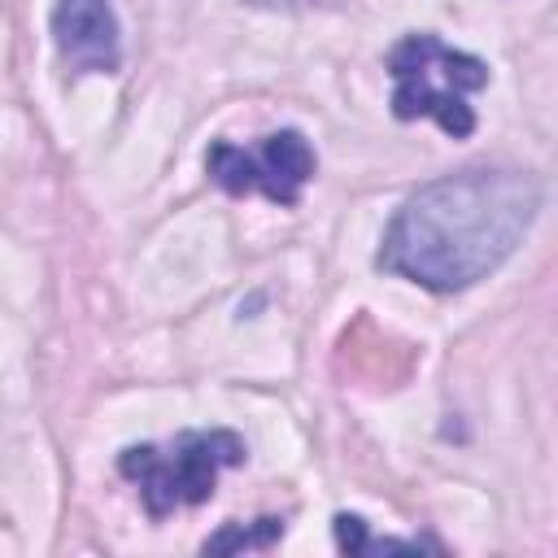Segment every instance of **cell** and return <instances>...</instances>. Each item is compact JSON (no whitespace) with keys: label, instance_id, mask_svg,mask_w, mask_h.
<instances>
[{"label":"cell","instance_id":"6da1fadb","mask_svg":"<svg viewBox=\"0 0 558 558\" xmlns=\"http://www.w3.org/2000/svg\"><path fill=\"white\" fill-rule=\"evenodd\" d=\"M541 183L510 166H466L418 187L384 231L379 266L427 288L462 292L488 279L527 235Z\"/></svg>","mask_w":558,"mask_h":558},{"label":"cell","instance_id":"7a4b0ae2","mask_svg":"<svg viewBox=\"0 0 558 558\" xmlns=\"http://www.w3.org/2000/svg\"><path fill=\"white\" fill-rule=\"evenodd\" d=\"M244 462V440L235 432H183L170 453L157 445H131L118 458V471L126 480H140V497L148 514H170L179 501L201 506L214 497L218 466H240Z\"/></svg>","mask_w":558,"mask_h":558},{"label":"cell","instance_id":"3957f363","mask_svg":"<svg viewBox=\"0 0 558 558\" xmlns=\"http://www.w3.org/2000/svg\"><path fill=\"white\" fill-rule=\"evenodd\" d=\"M52 39L74 74H109L118 70L122 39L109 0H57L52 4Z\"/></svg>","mask_w":558,"mask_h":558},{"label":"cell","instance_id":"277c9868","mask_svg":"<svg viewBox=\"0 0 558 558\" xmlns=\"http://www.w3.org/2000/svg\"><path fill=\"white\" fill-rule=\"evenodd\" d=\"M262 192L279 205H296L301 183L314 179V148L301 131H275L262 144Z\"/></svg>","mask_w":558,"mask_h":558},{"label":"cell","instance_id":"5b68a950","mask_svg":"<svg viewBox=\"0 0 558 558\" xmlns=\"http://www.w3.org/2000/svg\"><path fill=\"white\" fill-rule=\"evenodd\" d=\"M205 166H209L214 183L222 192H231V196H248V192L262 187V166L244 148H235V144H214L205 153Z\"/></svg>","mask_w":558,"mask_h":558},{"label":"cell","instance_id":"8992f818","mask_svg":"<svg viewBox=\"0 0 558 558\" xmlns=\"http://www.w3.org/2000/svg\"><path fill=\"white\" fill-rule=\"evenodd\" d=\"M275 536H283V519H257V527L231 523L218 536L205 541V554H231V549H253V545H270Z\"/></svg>","mask_w":558,"mask_h":558},{"label":"cell","instance_id":"52a82bcc","mask_svg":"<svg viewBox=\"0 0 558 558\" xmlns=\"http://www.w3.org/2000/svg\"><path fill=\"white\" fill-rule=\"evenodd\" d=\"M436 52H440V39L436 35H405L392 52H388V74L392 78H405V74H423L432 61H436Z\"/></svg>","mask_w":558,"mask_h":558},{"label":"cell","instance_id":"ba28073f","mask_svg":"<svg viewBox=\"0 0 558 558\" xmlns=\"http://www.w3.org/2000/svg\"><path fill=\"white\" fill-rule=\"evenodd\" d=\"M432 118H436L440 131L453 135V140H466V135L475 131V113H471V105L462 100V92H436V100H432Z\"/></svg>","mask_w":558,"mask_h":558},{"label":"cell","instance_id":"9c48e42d","mask_svg":"<svg viewBox=\"0 0 558 558\" xmlns=\"http://www.w3.org/2000/svg\"><path fill=\"white\" fill-rule=\"evenodd\" d=\"M436 61L445 65V78H449L453 92H475V87L488 83V65H484L480 57H471V52H449V48H440Z\"/></svg>","mask_w":558,"mask_h":558},{"label":"cell","instance_id":"30bf717a","mask_svg":"<svg viewBox=\"0 0 558 558\" xmlns=\"http://www.w3.org/2000/svg\"><path fill=\"white\" fill-rule=\"evenodd\" d=\"M336 545L344 554H366V523L357 514H336Z\"/></svg>","mask_w":558,"mask_h":558},{"label":"cell","instance_id":"8fae6325","mask_svg":"<svg viewBox=\"0 0 558 558\" xmlns=\"http://www.w3.org/2000/svg\"><path fill=\"white\" fill-rule=\"evenodd\" d=\"M257 9H314V4H327V0H248Z\"/></svg>","mask_w":558,"mask_h":558}]
</instances>
